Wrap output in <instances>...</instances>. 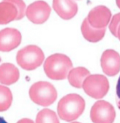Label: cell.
<instances>
[{
    "label": "cell",
    "instance_id": "1",
    "mask_svg": "<svg viewBox=\"0 0 120 123\" xmlns=\"http://www.w3.org/2000/svg\"><path fill=\"white\" fill-rule=\"evenodd\" d=\"M85 109L84 98L78 94H68L60 99L58 104L57 111L60 118L66 122L77 119Z\"/></svg>",
    "mask_w": 120,
    "mask_h": 123
},
{
    "label": "cell",
    "instance_id": "5",
    "mask_svg": "<svg viewBox=\"0 0 120 123\" xmlns=\"http://www.w3.org/2000/svg\"><path fill=\"white\" fill-rule=\"evenodd\" d=\"M82 88L84 92L90 97L95 99H100L108 93L110 84L107 77L103 75L90 74L85 79Z\"/></svg>",
    "mask_w": 120,
    "mask_h": 123
},
{
    "label": "cell",
    "instance_id": "19",
    "mask_svg": "<svg viewBox=\"0 0 120 123\" xmlns=\"http://www.w3.org/2000/svg\"><path fill=\"white\" fill-rule=\"evenodd\" d=\"M120 25V13H118L113 16L112 19L110 20V23L109 25V29L112 34L117 37V30Z\"/></svg>",
    "mask_w": 120,
    "mask_h": 123
},
{
    "label": "cell",
    "instance_id": "3",
    "mask_svg": "<svg viewBox=\"0 0 120 123\" xmlns=\"http://www.w3.org/2000/svg\"><path fill=\"white\" fill-rule=\"evenodd\" d=\"M29 95L35 103L43 107L53 104L58 96L55 87L47 81H39L32 84L30 88Z\"/></svg>",
    "mask_w": 120,
    "mask_h": 123
},
{
    "label": "cell",
    "instance_id": "14",
    "mask_svg": "<svg viewBox=\"0 0 120 123\" xmlns=\"http://www.w3.org/2000/svg\"><path fill=\"white\" fill-rule=\"evenodd\" d=\"M18 9L16 6L9 1L0 2V25H5L16 20Z\"/></svg>",
    "mask_w": 120,
    "mask_h": 123
},
{
    "label": "cell",
    "instance_id": "17",
    "mask_svg": "<svg viewBox=\"0 0 120 123\" xmlns=\"http://www.w3.org/2000/svg\"><path fill=\"white\" fill-rule=\"evenodd\" d=\"M36 123H60V122L54 111L45 108L38 112Z\"/></svg>",
    "mask_w": 120,
    "mask_h": 123
},
{
    "label": "cell",
    "instance_id": "4",
    "mask_svg": "<svg viewBox=\"0 0 120 123\" xmlns=\"http://www.w3.org/2000/svg\"><path fill=\"white\" fill-rule=\"evenodd\" d=\"M44 60V55L37 45H28L20 49L16 55L18 64L27 71H32L42 65Z\"/></svg>",
    "mask_w": 120,
    "mask_h": 123
},
{
    "label": "cell",
    "instance_id": "9",
    "mask_svg": "<svg viewBox=\"0 0 120 123\" xmlns=\"http://www.w3.org/2000/svg\"><path fill=\"white\" fill-rule=\"evenodd\" d=\"M22 40L21 32L11 28L0 31V51L10 52L19 46Z\"/></svg>",
    "mask_w": 120,
    "mask_h": 123
},
{
    "label": "cell",
    "instance_id": "15",
    "mask_svg": "<svg viewBox=\"0 0 120 123\" xmlns=\"http://www.w3.org/2000/svg\"><path fill=\"white\" fill-rule=\"evenodd\" d=\"M90 75V72L83 67H79L72 69L68 74L69 83L73 87L80 88L82 87L83 82L86 77Z\"/></svg>",
    "mask_w": 120,
    "mask_h": 123
},
{
    "label": "cell",
    "instance_id": "21",
    "mask_svg": "<svg viewBox=\"0 0 120 123\" xmlns=\"http://www.w3.org/2000/svg\"><path fill=\"white\" fill-rule=\"evenodd\" d=\"M17 123H35L32 120L28 119V118H23L20 120Z\"/></svg>",
    "mask_w": 120,
    "mask_h": 123
},
{
    "label": "cell",
    "instance_id": "16",
    "mask_svg": "<svg viewBox=\"0 0 120 123\" xmlns=\"http://www.w3.org/2000/svg\"><path fill=\"white\" fill-rule=\"evenodd\" d=\"M13 95L6 86L0 85V112L7 111L11 105Z\"/></svg>",
    "mask_w": 120,
    "mask_h": 123
},
{
    "label": "cell",
    "instance_id": "6",
    "mask_svg": "<svg viewBox=\"0 0 120 123\" xmlns=\"http://www.w3.org/2000/svg\"><path fill=\"white\" fill-rule=\"evenodd\" d=\"M90 116L94 123H113L116 112L112 104L105 100H98L92 106Z\"/></svg>",
    "mask_w": 120,
    "mask_h": 123
},
{
    "label": "cell",
    "instance_id": "7",
    "mask_svg": "<svg viewBox=\"0 0 120 123\" xmlns=\"http://www.w3.org/2000/svg\"><path fill=\"white\" fill-rule=\"evenodd\" d=\"M51 7L44 1H36L30 4L25 11L27 18L35 24L45 23L50 16Z\"/></svg>",
    "mask_w": 120,
    "mask_h": 123
},
{
    "label": "cell",
    "instance_id": "2",
    "mask_svg": "<svg viewBox=\"0 0 120 123\" xmlns=\"http://www.w3.org/2000/svg\"><path fill=\"white\" fill-rule=\"evenodd\" d=\"M72 69L71 60L63 54H53L49 56L44 64V70L49 79L63 80L68 77Z\"/></svg>",
    "mask_w": 120,
    "mask_h": 123
},
{
    "label": "cell",
    "instance_id": "18",
    "mask_svg": "<svg viewBox=\"0 0 120 123\" xmlns=\"http://www.w3.org/2000/svg\"><path fill=\"white\" fill-rule=\"evenodd\" d=\"M5 1H9L13 4L18 9V16L16 20L18 21L22 19L25 16L26 5L23 0H3Z\"/></svg>",
    "mask_w": 120,
    "mask_h": 123
},
{
    "label": "cell",
    "instance_id": "10",
    "mask_svg": "<svg viewBox=\"0 0 120 123\" xmlns=\"http://www.w3.org/2000/svg\"><path fill=\"white\" fill-rule=\"evenodd\" d=\"M112 13L105 6H98L92 9L88 14L89 24L95 28H105L111 20Z\"/></svg>",
    "mask_w": 120,
    "mask_h": 123
},
{
    "label": "cell",
    "instance_id": "25",
    "mask_svg": "<svg viewBox=\"0 0 120 123\" xmlns=\"http://www.w3.org/2000/svg\"><path fill=\"white\" fill-rule=\"evenodd\" d=\"M78 123V122H74V123Z\"/></svg>",
    "mask_w": 120,
    "mask_h": 123
},
{
    "label": "cell",
    "instance_id": "12",
    "mask_svg": "<svg viewBox=\"0 0 120 123\" xmlns=\"http://www.w3.org/2000/svg\"><path fill=\"white\" fill-rule=\"evenodd\" d=\"M20 73L18 68L11 63H4L0 65V83L11 85L18 81Z\"/></svg>",
    "mask_w": 120,
    "mask_h": 123
},
{
    "label": "cell",
    "instance_id": "23",
    "mask_svg": "<svg viewBox=\"0 0 120 123\" xmlns=\"http://www.w3.org/2000/svg\"><path fill=\"white\" fill-rule=\"evenodd\" d=\"M117 37L120 39V25L119 28H118V30H117Z\"/></svg>",
    "mask_w": 120,
    "mask_h": 123
},
{
    "label": "cell",
    "instance_id": "13",
    "mask_svg": "<svg viewBox=\"0 0 120 123\" xmlns=\"http://www.w3.org/2000/svg\"><path fill=\"white\" fill-rule=\"evenodd\" d=\"M81 31L83 36L86 40L91 43H97L104 37L106 28H95L92 27L86 18L82 24Z\"/></svg>",
    "mask_w": 120,
    "mask_h": 123
},
{
    "label": "cell",
    "instance_id": "24",
    "mask_svg": "<svg viewBox=\"0 0 120 123\" xmlns=\"http://www.w3.org/2000/svg\"><path fill=\"white\" fill-rule=\"evenodd\" d=\"M116 3H117V6L120 9V0H116Z\"/></svg>",
    "mask_w": 120,
    "mask_h": 123
},
{
    "label": "cell",
    "instance_id": "11",
    "mask_svg": "<svg viewBox=\"0 0 120 123\" xmlns=\"http://www.w3.org/2000/svg\"><path fill=\"white\" fill-rule=\"evenodd\" d=\"M53 8L64 20L71 19L78 12V6L74 0H53Z\"/></svg>",
    "mask_w": 120,
    "mask_h": 123
},
{
    "label": "cell",
    "instance_id": "22",
    "mask_svg": "<svg viewBox=\"0 0 120 123\" xmlns=\"http://www.w3.org/2000/svg\"><path fill=\"white\" fill-rule=\"evenodd\" d=\"M0 123H8L2 117H0Z\"/></svg>",
    "mask_w": 120,
    "mask_h": 123
},
{
    "label": "cell",
    "instance_id": "20",
    "mask_svg": "<svg viewBox=\"0 0 120 123\" xmlns=\"http://www.w3.org/2000/svg\"><path fill=\"white\" fill-rule=\"evenodd\" d=\"M116 93H117V104L120 110V76L117 81V88H116Z\"/></svg>",
    "mask_w": 120,
    "mask_h": 123
},
{
    "label": "cell",
    "instance_id": "8",
    "mask_svg": "<svg viewBox=\"0 0 120 123\" xmlns=\"http://www.w3.org/2000/svg\"><path fill=\"white\" fill-rule=\"evenodd\" d=\"M100 64L103 72L108 76L117 75L120 71V54L114 49H106L101 56Z\"/></svg>",
    "mask_w": 120,
    "mask_h": 123
}]
</instances>
